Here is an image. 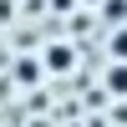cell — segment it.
Segmentation results:
<instances>
[{
    "mask_svg": "<svg viewBox=\"0 0 127 127\" xmlns=\"http://www.w3.org/2000/svg\"><path fill=\"white\" fill-rule=\"evenodd\" d=\"M107 20H127V5H122V0H107Z\"/></svg>",
    "mask_w": 127,
    "mask_h": 127,
    "instance_id": "5",
    "label": "cell"
},
{
    "mask_svg": "<svg viewBox=\"0 0 127 127\" xmlns=\"http://www.w3.org/2000/svg\"><path fill=\"white\" fill-rule=\"evenodd\" d=\"M107 92L127 97V61H112V71H107Z\"/></svg>",
    "mask_w": 127,
    "mask_h": 127,
    "instance_id": "3",
    "label": "cell"
},
{
    "mask_svg": "<svg viewBox=\"0 0 127 127\" xmlns=\"http://www.w3.org/2000/svg\"><path fill=\"white\" fill-rule=\"evenodd\" d=\"M107 51H112V61H127V20H117V31L107 36Z\"/></svg>",
    "mask_w": 127,
    "mask_h": 127,
    "instance_id": "2",
    "label": "cell"
},
{
    "mask_svg": "<svg viewBox=\"0 0 127 127\" xmlns=\"http://www.w3.org/2000/svg\"><path fill=\"white\" fill-rule=\"evenodd\" d=\"M20 81H41V66H36V61H20Z\"/></svg>",
    "mask_w": 127,
    "mask_h": 127,
    "instance_id": "4",
    "label": "cell"
},
{
    "mask_svg": "<svg viewBox=\"0 0 127 127\" xmlns=\"http://www.w3.org/2000/svg\"><path fill=\"white\" fill-rule=\"evenodd\" d=\"M66 66H76V51H71V46H61V41H56V46L46 51V71H66Z\"/></svg>",
    "mask_w": 127,
    "mask_h": 127,
    "instance_id": "1",
    "label": "cell"
}]
</instances>
